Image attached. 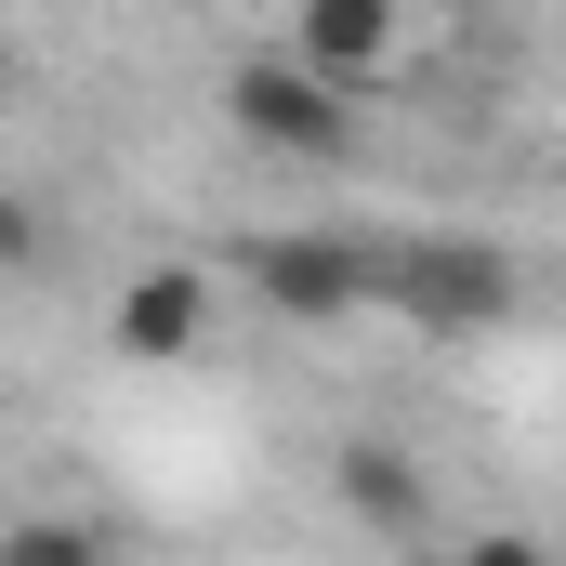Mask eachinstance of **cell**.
<instances>
[{
    "label": "cell",
    "instance_id": "cell-1",
    "mask_svg": "<svg viewBox=\"0 0 566 566\" xmlns=\"http://www.w3.org/2000/svg\"><path fill=\"white\" fill-rule=\"evenodd\" d=\"M382 290H396V316H409V329H434V343L514 329V303H527L514 251H501V238H474V224H434V238H409V251L382 264Z\"/></svg>",
    "mask_w": 566,
    "mask_h": 566
},
{
    "label": "cell",
    "instance_id": "cell-2",
    "mask_svg": "<svg viewBox=\"0 0 566 566\" xmlns=\"http://www.w3.org/2000/svg\"><path fill=\"white\" fill-rule=\"evenodd\" d=\"M224 119H238V145H264V158H356V93L343 80H316L303 53H251L238 80H224Z\"/></svg>",
    "mask_w": 566,
    "mask_h": 566
},
{
    "label": "cell",
    "instance_id": "cell-3",
    "mask_svg": "<svg viewBox=\"0 0 566 566\" xmlns=\"http://www.w3.org/2000/svg\"><path fill=\"white\" fill-rule=\"evenodd\" d=\"M251 290L277 303L290 329H329V316H356V303L382 290V251H369V238H316V224H277V238H251Z\"/></svg>",
    "mask_w": 566,
    "mask_h": 566
},
{
    "label": "cell",
    "instance_id": "cell-4",
    "mask_svg": "<svg viewBox=\"0 0 566 566\" xmlns=\"http://www.w3.org/2000/svg\"><path fill=\"white\" fill-rule=\"evenodd\" d=\"M290 53H303L316 80L369 93V80H396V66L422 53V13H409V0H290Z\"/></svg>",
    "mask_w": 566,
    "mask_h": 566
},
{
    "label": "cell",
    "instance_id": "cell-5",
    "mask_svg": "<svg viewBox=\"0 0 566 566\" xmlns=\"http://www.w3.org/2000/svg\"><path fill=\"white\" fill-rule=\"evenodd\" d=\"M106 356H133V369H185V356H211V264H145L119 303H106Z\"/></svg>",
    "mask_w": 566,
    "mask_h": 566
},
{
    "label": "cell",
    "instance_id": "cell-6",
    "mask_svg": "<svg viewBox=\"0 0 566 566\" xmlns=\"http://www.w3.org/2000/svg\"><path fill=\"white\" fill-rule=\"evenodd\" d=\"M329 501H343L369 541H396V554H422V527H434V474L396 434H343V448H329Z\"/></svg>",
    "mask_w": 566,
    "mask_h": 566
},
{
    "label": "cell",
    "instance_id": "cell-7",
    "mask_svg": "<svg viewBox=\"0 0 566 566\" xmlns=\"http://www.w3.org/2000/svg\"><path fill=\"white\" fill-rule=\"evenodd\" d=\"M0 566H106V541H93L80 514H27V527L0 541Z\"/></svg>",
    "mask_w": 566,
    "mask_h": 566
},
{
    "label": "cell",
    "instance_id": "cell-8",
    "mask_svg": "<svg viewBox=\"0 0 566 566\" xmlns=\"http://www.w3.org/2000/svg\"><path fill=\"white\" fill-rule=\"evenodd\" d=\"M448 566H566V541H541V527H474Z\"/></svg>",
    "mask_w": 566,
    "mask_h": 566
}]
</instances>
